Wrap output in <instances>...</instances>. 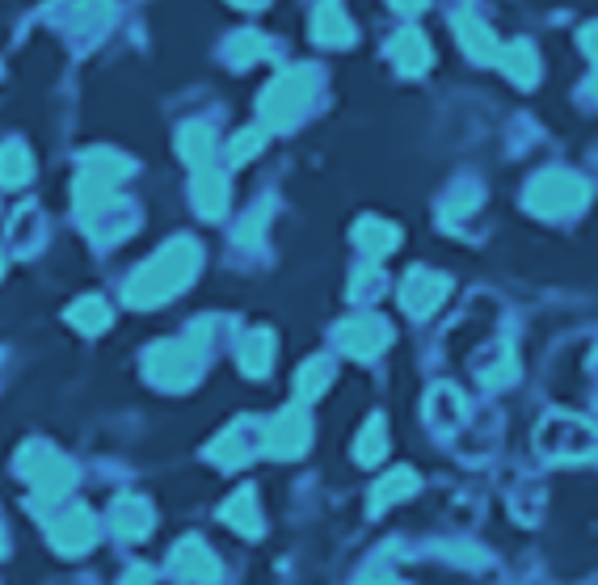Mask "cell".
<instances>
[{
  "instance_id": "603a6c76",
  "label": "cell",
  "mask_w": 598,
  "mask_h": 585,
  "mask_svg": "<svg viewBox=\"0 0 598 585\" xmlns=\"http://www.w3.org/2000/svg\"><path fill=\"white\" fill-rule=\"evenodd\" d=\"M355 245H359L367 258H383V253H392L396 245H401V232H396V224H383V219H359V228H355Z\"/></svg>"
},
{
  "instance_id": "f35d334b",
  "label": "cell",
  "mask_w": 598,
  "mask_h": 585,
  "mask_svg": "<svg viewBox=\"0 0 598 585\" xmlns=\"http://www.w3.org/2000/svg\"><path fill=\"white\" fill-rule=\"evenodd\" d=\"M586 89H590V97H595V101H598V72H595V76H590V85H586Z\"/></svg>"
},
{
  "instance_id": "e0dca14e",
  "label": "cell",
  "mask_w": 598,
  "mask_h": 585,
  "mask_svg": "<svg viewBox=\"0 0 598 585\" xmlns=\"http://www.w3.org/2000/svg\"><path fill=\"white\" fill-rule=\"evenodd\" d=\"M388 59L405 72V76H422V72L431 68L434 51L422 30H401V34L388 43Z\"/></svg>"
},
{
  "instance_id": "ffe728a7",
  "label": "cell",
  "mask_w": 598,
  "mask_h": 585,
  "mask_svg": "<svg viewBox=\"0 0 598 585\" xmlns=\"http://www.w3.org/2000/svg\"><path fill=\"white\" fill-rule=\"evenodd\" d=\"M110 527H115V535L119 539H140L152 531V510H148V501L140 497H119L115 506H110Z\"/></svg>"
},
{
  "instance_id": "d590c367",
  "label": "cell",
  "mask_w": 598,
  "mask_h": 585,
  "mask_svg": "<svg viewBox=\"0 0 598 585\" xmlns=\"http://www.w3.org/2000/svg\"><path fill=\"white\" fill-rule=\"evenodd\" d=\"M122 585H152V573H148V568H131V573L122 577Z\"/></svg>"
},
{
  "instance_id": "74e56055",
  "label": "cell",
  "mask_w": 598,
  "mask_h": 585,
  "mask_svg": "<svg viewBox=\"0 0 598 585\" xmlns=\"http://www.w3.org/2000/svg\"><path fill=\"white\" fill-rule=\"evenodd\" d=\"M232 4H237V9H262L265 0H232Z\"/></svg>"
},
{
  "instance_id": "8fae6325",
  "label": "cell",
  "mask_w": 598,
  "mask_h": 585,
  "mask_svg": "<svg viewBox=\"0 0 598 585\" xmlns=\"http://www.w3.org/2000/svg\"><path fill=\"white\" fill-rule=\"evenodd\" d=\"M447 291H452V282L443 279V274H434V270H413L401 286V304H405L409 316H431L434 307L447 300Z\"/></svg>"
},
{
  "instance_id": "60d3db41",
  "label": "cell",
  "mask_w": 598,
  "mask_h": 585,
  "mask_svg": "<svg viewBox=\"0 0 598 585\" xmlns=\"http://www.w3.org/2000/svg\"><path fill=\"white\" fill-rule=\"evenodd\" d=\"M0 270H4V258H0Z\"/></svg>"
},
{
  "instance_id": "d6a6232c",
  "label": "cell",
  "mask_w": 598,
  "mask_h": 585,
  "mask_svg": "<svg viewBox=\"0 0 598 585\" xmlns=\"http://www.w3.org/2000/svg\"><path fill=\"white\" fill-rule=\"evenodd\" d=\"M472 207H477V186H464L459 194L447 198V215H464V212H472Z\"/></svg>"
},
{
  "instance_id": "e575fe53",
  "label": "cell",
  "mask_w": 598,
  "mask_h": 585,
  "mask_svg": "<svg viewBox=\"0 0 598 585\" xmlns=\"http://www.w3.org/2000/svg\"><path fill=\"white\" fill-rule=\"evenodd\" d=\"M581 47H586V55H590V59L598 64V22L581 30Z\"/></svg>"
},
{
  "instance_id": "ba28073f",
  "label": "cell",
  "mask_w": 598,
  "mask_h": 585,
  "mask_svg": "<svg viewBox=\"0 0 598 585\" xmlns=\"http://www.w3.org/2000/svg\"><path fill=\"white\" fill-rule=\"evenodd\" d=\"M308 438H312L308 413H304V409H283L274 422L265 425L262 446L274 459H300V455L308 451Z\"/></svg>"
},
{
  "instance_id": "8992f818",
  "label": "cell",
  "mask_w": 598,
  "mask_h": 585,
  "mask_svg": "<svg viewBox=\"0 0 598 585\" xmlns=\"http://www.w3.org/2000/svg\"><path fill=\"white\" fill-rule=\"evenodd\" d=\"M203 371V346L198 337H182V342H161L152 346L144 358V375L156 383V388H168V392H182L191 388Z\"/></svg>"
},
{
  "instance_id": "83f0119b",
  "label": "cell",
  "mask_w": 598,
  "mask_h": 585,
  "mask_svg": "<svg viewBox=\"0 0 598 585\" xmlns=\"http://www.w3.org/2000/svg\"><path fill=\"white\" fill-rule=\"evenodd\" d=\"M383 451H388V425H383V418H371L362 425L359 443H355V459L359 464H380Z\"/></svg>"
},
{
  "instance_id": "277c9868",
  "label": "cell",
  "mask_w": 598,
  "mask_h": 585,
  "mask_svg": "<svg viewBox=\"0 0 598 585\" xmlns=\"http://www.w3.org/2000/svg\"><path fill=\"white\" fill-rule=\"evenodd\" d=\"M535 443L556 464L598 459V430L590 422H581V418H569V413H548L540 434H535Z\"/></svg>"
},
{
  "instance_id": "7c38bea8",
  "label": "cell",
  "mask_w": 598,
  "mask_h": 585,
  "mask_svg": "<svg viewBox=\"0 0 598 585\" xmlns=\"http://www.w3.org/2000/svg\"><path fill=\"white\" fill-rule=\"evenodd\" d=\"M51 543H55V552L59 556H80V552H89L97 539V522L89 510H73V514L55 518L47 527Z\"/></svg>"
},
{
  "instance_id": "3957f363",
  "label": "cell",
  "mask_w": 598,
  "mask_h": 585,
  "mask_svg": "<svg viewBox=\"0 0 598 585\" xmlns=\"http://www.w3.org/2000/svg\"><path fill=\"white\" fill-rule=\"evenodd\" d=\"M586 198H590V186H586L577 173H569V169H544V173H535L523 194L526 212L548 215V219L581 212Z\"/></svg>"
},
{
  "instance_id": "f546056e",
  "label": "cell",
  "mask_w": 598,
  "mask_h": 585,
  "mask_svg": "<svg viewBox=\"0 0 598 585\" xmlns=\"http://www.w3.org/2000/svg\"><path fill=\"white\" fill-rule=\"evenodd\" d=\"M265 51H270V43H265L262 34H253V30H240V34H232V43H228V59L237 64V68H249V64H258Z\"/></svg>"
},
{
  "instance_id": "7402d4cb",
  "label": "cell",
  "mask_w": 598,
  "mask_h": 585,
  "mask_svg": "<svg viewBox=\"0 0 598 585\" xmlns=\"http://www.w3.org/2000/svg\"><path fill=\"white\" fill-rule=\"evenodd\" d=\"M224 518L228 527H237L240 535H262V510H258V492L237 489L224 501Z\"/></svg>"
},
{
  "instance_id": "7a4b0ae2",
  "label": "cell",
  "mask_w": 598,
  "mask_h": 585,
  "mask_svg": "<svg viewBox=\"0 0 598 585\" xmlns=\"http://www.w3.org/2000/svg\"><path fill=\"white\" fill-rule=\"evenodd\" d=\"M122 177H131V161L110 152V148H94L80 156V177H76V215L94 219L115 203V186Z\"/></svg>"
},
{
  "instance_id": "ab89813d",
  "label": "cell",
  "mask_w": 598,
  "mask_h": 585,
  "mask_svg": "<svg viewBox=\"0 0 598 585\" xmlns=\"http://www.w3.org/2000/svg\"><path fill=\"white\" fill-rule=\"evenodd\" d=\"M4 548H9V539H4V518H0V556H4Z\"/></svg>"
},
{
  "instance_id": "484cf974",
  "label": "cell",
  "mask_w": 598,
  "mask_h": 585,
  "mask_svg": "<svg viewBox=\"0 0 598 585\" xmlns=\"http://www.w3.org/2000/svg\"><path fill=\"white\" fill-rule=\"evenodd\" d=\"M177 152L194 164V169H203V164H211V152H216V136L203 127V122H191V127H182L177 131Z\"/></svg>"
},
{
  "instance_id": "2e32d148",
  "label": "cell",
  "mask_w": 598,
  "mask_h": 585,
  "mask_svg": "<svg viewBox=\"0 0 598 585\" xmlns=\"http://www.w3.org/2000/svg\"><path fill=\"white\" fill-rule=\"evenodd\" d=\"M464 413H468V404L464 397L455 392L452 383H438L431 388V397H426V422H431L434 434H452L464 425Z\"/></svg>"
},
{
  "instance_id": "f1b7e54d",
  "label": "cell",
  "mask_w": 598,
  "mask_h": 585,
  "mask_svg": "<svg viewBox=\"0 0 598 585\" xmlns=\"http://www.w3.org/2000/svg\"><path fill=\"white\" fill-rule=\"evenodd\" d=\"M329 379H334V362L329 358H312V362H304L300 379H295V392H300V400H316L329 388Z\"/></svg>"
},
{
  "instance_id": "cb8c5ba5",
  "label": "cell",
  "mask_w": 598,
  "mask_h": 585,
  "mask_svg": "<svg viewBox=\"0 0 598 585\" xmlns=\"http://www.w3.org/2000/svg\"><path fill=\"white\" fill-rule=\"evenodd\" d=\"M34 177V156L22 140L0 143V186H25Z\"/></svg>"
},
{
  "instance_id": "d6986e66",
  "label": "cell",
  "mask_w": 598,
  "mask_h": 585,
  "mask_svg": "<svg viewBox=\"0 0 598 585\" xmlns=\"http://www.w3.org/2000/svg\"><path fill=\"white\" fill-rule=\"evenodd\" d=\"M207 455L216 459L219 468H240V464L253 455V425H249V422L228 425L216 443H211V451H207Z\"/></svg>"
},
{
  "instance_id": "d4e9b609",
  "label": "cell",
  "mask_w": 598,
  "mask_h": 585,
  "mask_svg": "<svg viewBox=\"0 0 598 585\" xmlns=\"http://www.w3.org/2000/svg\"><path fill=\"white\" fill-rule=\"evenodd\" d=\"M498 68H505V76H510L514 85H523V89H531V85L540 80V59H535V47H531V43H514V47H502V59H498Z\"/></svg>"
},
{
  "instance_id": "9c48e42d",
  "label": "cell",
  "mask_w": 598,
  "mask_h": 585,
  "mask_svg": "<svg viewBox=\"0 0 598 585\" xmlns=\"http://www.w3.org/2000/svg\"><path fill=\"white\" fill-rule=\"evenodd\" d=\"M168 564H173V573H177L182 582H191V585H211V582H219L216 552H211V548H207V543H203L198 535L182 539V543L173 548Z\"/></svg>"
},
{
  "instance_id": "4dcf8cb0",
  "label": "cell",
  "mask_w": 598,
  "mask_h": 585,
  "mask_svg": "<svg viewBox=\"0 0 598 585\" xmlns=\"http://www.w3.org/2000/svg\"><path fill=\"white\" fill-rule=\"evenodd\" d=\"M514 358H510V350H498V362H480V379L485 383H493V388H505L510 379H514Z\"/></svg>"
},
{
  "instance_id": "52a82bcc",
  "label": "cell",
  "mask_w": 598,
  "mask_h": 585,
  "mask_svg": "<svg viewBox=\"0 0 598 585\" xmlns=\"http://www.w3.org/2000/svg\"><path fill=\"white\" fill-rule=\"evenodd\" d=\"M18 472H22L25 480H30V489L39 501H59V497H68L76 480V468L59 455V451H51L43 443H25L22 455H18Z\"/></svg>"
},
{
  "instance_id": "1f68e13d",
  "label": "cell",
  "mask_w": 598,
  "mask_h": 585,
  "mask_svg": "<svg viewBox=\"0 0 598 585\" xmlns=\"http://www.w3.org/2000/svg\"><path fill=\"white\" fill-rule=\"evenodd\" d=\"M262 143H265V131L262 127H253V131H240L237 140H232V148H228V156L232 161H249V156H258L262 152Z\"/></svg>"
},
{
  "instance_id": "ac0fdd59",
  "label": "cell",
  "mask_w": 598,
  "mask_h": 585,
  "mask_svg": "<svg viewBox=\"0 0 598 585\" xmlns=\"http://www.w3.org/2000/svg\"><path fill=\"white\" fill-rule=\"evenodd\" d=\"M413 492H417V472H409V468L388 472L383 480H376V485H371L367 510H371V518H380L383 510H392L396 501H405V497H413Z\"/></svg>"
},
{
  "instance_id": "9a60e30c",
  "label": "cell",
  "mask_w": 598,
  "mask_h": 585,
  "mask_svg": "<svg viewBox=\"0 0 598 585\" xmlns=\"http://www.w3.org/2000/svg\"><path fill=\"white\" fill-rule=\"evenodd\" d=\"M312 39L325 43V47H350L355 43V25L341 13L337 0H320L316 13H312Z\"/></svg>"
},
{
  "instance_id": "4316f807",
  "label": "cell",
  "mask_w": 598,
  "mask_h": 585,
  "mask_svg": "<svg viewBox=\"0 0 598 585\" xmlns=\"http://www.w3.org/2000/svg\"><path fill=\"white\" fill-rule=\"evenodd\" d=\"M68 321L80 333H101V328L110 325V307H106V300H97V295H85V300H76L68 307Z\"/></svg>"
},
{
  "instance_id": "44dd1931",
  "label": "cell",
  "mask_w": 598,
  "mask_h": 585,
  "mask_svg": "<svg viewBox=\"0 0 598 585\" xmlns=\"http://www.w3.org/2000/svg\"><path fill=\"white\" fill-rule=\"evenodd\" d=\"M270 362H274V333L270 328L244 333V342H240V371L253 375V379H265Z\"/></svg>"
},
{
  "instance_id": "8d00e7d4",
  "label": "cell",
  "mask_w": 598,
  "mask_h": 585,
  "mask_svg": "<svg viewBox=\"0 0 598 585\" xmlns=\"http://www.w3.org/2000/svg\"><path fill=\"white\" fill-rule=\"evenodd\" d=\"M401 13H417V9H426V0H392Z\"/></svg>"
},
{
  "instance_id": "6da1fadb",
  "label": "cell",
  "mask_w": 598,
  "mask_h": 585,
  "mask_svg": "<svg viewBox=\"0 0 598 585\" xmlns=\"http://www.w3.org/2000/svg\"><path fill=\"white\" fill-rule=\"evenodd\" d=\"M203 266V249L194 245L191 236H177L168 240L165 249L156 253L152 261H144L131 282H127V304L131 307H156L173 300L177 291H186Z\"/></svg>"
},
{
  "instance_id": "836d02e7",
  "label": "cell",
  "mask_w": 598,
  "mask_h": 585,
  "mask_svg": "<svg viewBox=\"0 0 598 585\" xmlns=\"http://www.w3.org/2000/svg\"><path fill=\"white\" fill-rule=\"evenodd\" d=\"M262 224H265V212H253V219H244L237 236L244 240V245H249V240H258V232H262Z\"/></svg>"
},
{
  "instance_id": "5b68a950",
  "label": "cell",
  "mask_w": 598,
  "mask_h": 585,
  "mask_svg": "<svg viewBox=\"0 0 598 585\" xmlns=\"http://www.w3.org/2000/svg\"><path fill=\"white\" fill-rule=\"evenodd\" d=\"M312 89H316V72L312 68H291L283 76H274L270 85H265L262 101H258V115H262L265 127H291L295 118L308 110L312 101Z\"/></svg>"
},
{
  "instance_id": "5bb4252c",
  "label": "cell",
  "mask_w": 598,
  "mask_h": 585,
  "mask_svg": "<svg viewBox=\"0 0 598 585\" xmlns=\"http://www.w3.org/2000/svg\"><path fill=\"white\" fill-rule=\"evenodd\" d=\"M455 34H459V47L468 51L477 64H498L502 59V47L493 39V30L472 18V13H455Z\"/></svg>"
},
{
  "instance_id": "4fadbf2b",
  "label": "cell",
  "mask_w": 598,
  "mask_h": 585,
  "mask_svg": "<svg viewBox=\"0 0 598 585\" xmlns=\"http://www.w3.org/2000/svg\"><path fill=\"white\" fill-rule=\"evenodd\" d=\"M191 198H194V212L203 215V219H219V215L228 212V177H224L219 169H211V164L194 169Z\"/></svg>"
},
{
  "instance_id": "30bf717a",
  "label": "cell",
  "mask_w": 598,
  "mask_h": 585,
  "mask_svg": "<svg viewBox=\"0 0 598 585\" xmlns=\"http://www.w3.org/2000/svg\"><path fill=\"white\" fill-rule=\"evenodd\" d=\"M388 325L380 316H350L346 325H337V346L350 354V358H376L388 346Z\"/></svg>"
}]
</instances>
